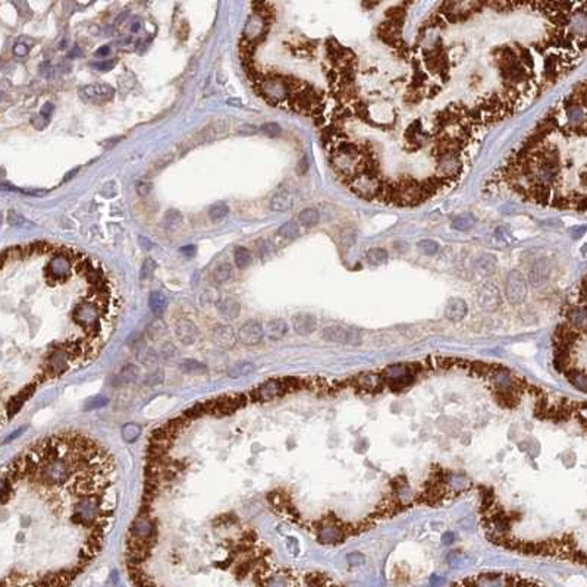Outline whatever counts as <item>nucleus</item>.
<instances>
[{"label": "nucleus", "instance_id": "obj_1", "mask_svg": "<svg viewBox=\"0 0 587 587\" xmlns=\"http://www.w3.org/2000/svg\"><path fill=\"white\" fill-rule=\"evenodd\" d=\"M300 84L284 76H266L259 82L260 94L272 105H282L298 90Z\"/></svg>", "mask_w": 587, "mask_h": 587}, {"label": "nucleus", "instance_id": "obj_2", "mask_svg": "<svg viewBox=\"0 0 587 587\" xmlns=\"http://www.w3.org/2000/svg\"><path fill=\"white\" fill-rule=\"evenodd\" d=\"M248 402V396L245 393H232V395H222L219 398L210 399L204 402L206 414L223 417L231 415L245 407Z\"/></svg>", "mask_w": 587, "mask_h": 587}, {"label": "nucleus", "instance_id": "obj_3", "mask_svg": "<svg viewBox=\"0 0 587 587\" xmlns=\"http://www.w3.org/2000/svg\"><path fill=\"white\" fill-rule=\"evenodd\" d=\"M321 338L327 342L333 344H342V345H358L361 342V333L360 330L348 326L333 324L327 326L321 332Z\"/></svg>", "mask_w": 587, "mask_h": 587}, {"label": "nucleus", "instance_id": "obj_4", "mask_svg": "<svg viewBox=\"0 0 587 587\" xmlns=\"http://www.w3.org/2000/svg\"><path fill=\"white\" fill-rule=\"evenodd\" d=\"M71 363L65 348L62 344H56L52 351L47 354L46 361H44V369H43V376L44 377H59L63 374L68 369V364Z\"/></svg>", "mask_w": 587, "mask_h": 587}, {"label": "nucleus", "instance_id": "obj_5", "mask_svg": "<svg viewBox=\"0 0 587 587\" xmlns=\"http://www.w3.org/2000/svg\"><path fill=\"white\" fill-rule=\"evenodd\" d=\"M288 393L286 382L284 379H270L249 392V398L254 402H267Z\"/></svg>", "mask_w": 587, "mask_h": 587}, {"label": "nucleus", "instance_id": "obj_6", "mask_svg": "<svg viewBox=\"0 0 587 587\" xmlns=\"http://www.w3.org/2000/svg\"><path fill=\"white\" fill-rule=\"evenodd\" d=\"M505 297L510 304L518 305L527 297V281L518 270H511L505 278Z\"/></svg>", "mask_w": 587, "mask_h": 587}, {"label": "nucleus", "instance_id": "obj_7", "mask_svg": "<svg viewBox=\"0 0 587 587\" xmlns=\"http://www.w3.org/2000/svg\"><path fill=\"white\" fill-rule=\"evenodd\" d=\"M476 302L484 311H496L502 304V297L498 286L492 282L480 285L476 292Z\"/></svg>", "mask_w": 587, "mask_h": 587}, {"label": "nucleus", "instance_id": "obj_8", "mask_svg": "<svg viewBox=\"0 0 587 587\" xmlns=\"http://www.w3.org/2000/svg\"><path fill=\"white\" fill-rule=\"evenodd\" d=\"M238 341L247 347L257 345L265 338V329L263 324L257 320H247L236 333Z\"/></svg>", "mask_w": 587, "mask_h": 587}, {"label": "nucleus", "instance_id": "obj_9", "mask_svg": "<svg viewBox=\"0 0 587 587\" xmlns=\"http://www.w3.org/2000/svg\"><path fill=\"white\" fill-rule=\"evenodd\" d=\"M113 89L107 84H90L81 89V97L90 103H105L113 99Z\"/></svg>", "mask_w": 587, "mask_h": 587}, {"label": "nucleus", "instance_id": "obj_10", "mask_svg": "<svg viewBox=\"0 0 587 587\" xmlns=\"http://www.w3.org/2000/svg\"><path fill=\"white\" fill-rule=\"evenodd\" d=\"M551 273H552V263H551V260L546 259V257L537 259V260L532 265V267H530V270H529V282H530V285L534 286V288L543 286V285L549 281Z\"/></svg>", "mask_w": 587, "mask_h": 587}, {"label": "nucleus", "instance_id": "obj_11", "mask_svg": "<svg viewBox=\"0 0 587 587\" xmlns=\"http://www.w3.org/2000/svg\"><path fill=\"white\" fill-rule=\"evenodd\" d=\"M129 534L140 540L156 542V527L153 521L148 518V514H140L138 518L134 520L129 529Z\"/></svg>", "mask_w": 587, "mask_h": 587}, {"label": "nucleus", "instance_id": "obj_12", "mask_svg": "<svg viewBox=\"0 0 587 587\" xmlns=\"http://www.w3.org/2000/svg\"><path fill=\"white\" fill-rule=\"evenodd\" d=\"M36 389H37V382H33V383L27 385L22 391H19L17 395H14V396L8 401V404H6V414H8V418H14V417L22 409V407L25 405V402L34 395Z\"/></svg>", "mask_w": 587, "mask_h": 587}, {"label": "nucleus", "instance_id": "obj_13", "mask_svg": "<svg viewBox=\"0 0 587 587\" xmlns=\"http://www.w3.org/2000/svg\"><path fill=\"white\" fill-rule=\"evenodd\" d=\"M175 333H177V338L184 345H191V344H194L197 341L198 329L190 319L181 317L175 323Z\"/></svg>", "mask_w": 587, "mask_h": 587}, {"label": "nucleus", "instance_id": "obj_14", "mask_svg": "<svg viewBox=\"0 0 587 587\" xmlns=\"http://www.w3.org/2000/svg\"><path fill=\"white\" fill-rule=\"evenodd\" d=\"M294 203H295V197H294L292 191L289 188L282 187L272 196V198L269 201V207L272 212L282 213V212L289 210L294 206Z\"/></svg>", "mask_w": 587, "mask_h": 587}, {"label": "nucleus", "instance_id": "obj_15", "mask_svg": "<svg viewBox=\"0 0 587 587\" xmlns=\"http://www.w3.org/2000/svg\"><path fill=\"white\" fill-rule=\"evenodd\" d=\"M292 327L301 337H308L317 329V319L310 313H298L292 317Z\"/></svg>", "mask_w": 587, "mask_h": 587}, {"label": "nucleus", "instance_id": "obj_16", "mask_svg": "<svg viewBox=\"0 0 587 587\" xmlns=\"http://www.w3.org/2000/svg\"><path fill=\"white\" fill-rule=\"evenodd\" d=\"M212 337H213V341L222 348H232L238 341L236 332L233 330L232 326H228V324L214 327Z\"/></svg>", "mask_w": 587, "mask_h": 587}, {"label": "nucleus", "instance_id": "obj_17", "mask_svg": "<svg viewBox=\"0 0 587 587\" xmlns=\"http://www.w3.org/2000/svg\"><path fill=\"white\" fill-rule=\"evenodd\" d=\"M467 311H468L467 302L460 297L449 298L446 305H445V317L449 321H454V323L461 321L467 316Z\"/></svg>", "mask_w": 587, "mask_h": 587}, {"label": "nucleus", "instance_id": "obj_18", "mask_svg": "<svg viewBox=\"0 0 587 587\" xmlns=\"http://www.w3.org/2000/svg\"><path fill=\"white\" fill-rule=\"evenodd\" d=\"M265 33H266V18H263V17L254 14L253 17L248 19V22H247L245 33H244V34H245V40H247V41H253V40H256L257 37L263 36Z\"/></svg>", "mask_w": 587, "mask_h": 587}, {"label": "nucleus", "instance_id": "obj_19", "mask_svg": "<svg viewBox=\"0 0 587 587\" xmlns=\"http://www.w3.org/2000/svg\"><path fill=\"white\" fill-rule=\"evenodd\" d=\"M263 329H265V335L269 339L278 341V339H282L285 337V335L288 333L289 327H288V323L284 319H272L263 326Z\"/></svg>", "mask_w": 587, "mask_h": 587}, {"label": "nucleus", "instance_id": "obj_20", "mask_svg": "<svg viewBox=\"0 0 587 587\" xmlns=\"http://www.w3.org/2000/svg\"><path fill=\"white\" fill-rule=\"evenodd\" d=\"M217 311L225 320H233L239 316L241 305L233 298H223L217 302Z\"/></svg>", "mask_w": 587, "mask_h": 587}, {"label": "nucleus", "instance_id": "obj_21", "mask_svg": "<svg viewBox=\"0 0 587 587\" xmlns=\"http://www.w3.org/2000/svg\"><path fill=\"white\" fill-rule=\"evenodd\" d=\"M498 267V259L493 254H481L477 260H476V270L479 275L481 276H489L492 275Z\"/></svg>", "mask_w": 587, "mask_h": 587}, {"label": "nucleus", "instance_id": "obj_22", "mask_svg": "<svg viewBox=\"0 0 587 587\" xmlns=\"http://www.w3.org/2000/svg\"><path fill=\"white\" fill-rule=\"evenodd\" d=\"M319 539L323 543H337L341 542L344 539V532L341 530V527L335 526V524H329L323 529H320L319 532Z\"/></svg>", "mask_w": 587, "mask_h": 587}, {"label": "nucleus", "instance_id": "obj_23", "mask_svg": "<svg viewBox=\"0 0 587 587\" xmlns=\"http://www.w3.org/2000/svg\"><path fill=\"white\" fill-rule=\"evenodd\" d=\"M233 276H235V273H233V267H232L229 263H222V265H219V266H217V267L213 270L212 279H213V282H214V284H217V285H223V284L231 282V281L233 279Z\"/></svg>", "mask_w": 587, "mask_h": 587}, {"label": "nucleus", "instance_id": "obj_24", "mask_svg": "<svg viewBox=\"0 0 587 587\" xmlns=\"http://www.w3.org/2000/svg\"><path fill=\"white\" fill-rule=\"evenodd\" d=\"M388 259H389L388 251L385 248H380V247L370 248V249H367V253H366V262L370 266H382V265L388 263Z\"/></svg>", "mask_w": 587, "mask_h": 587}, {"label": "nucleus", "instance_id": "obj_25", "mask_svg": "<svg viewBox=\"0 0 587 587\" xmlns=\"http://www.w3.org/2000/svg\"><path fill=\"white\" fill-rule=\"evenodd\" d=\"M319 220H320V214L313 207H307V209L301 210L298 214V223L304 228H313L319 223Z\"/></svg>", "mask_w": 587, "mask_h": 587}, {"label": "nucleus", "instance_id": "obj_26", "mask_svg": "<svg viewBox=\"0 0 587 587\" xmlns=\"http://www.w3.org/2000/svg\"><path fill=\"white\" fill-rule=\"evenodd\" d=\"M476 217L471 214V213H464V214H460V216H457L454 220H452V228L455 229V231H461V232H467V231H470V229H473L474 226H476Z\"/></svg>", "mask_w": 587, "mask_h": 587}, {"label": "nucleus", "instance_id": "obj_27", "mask_svg": "<svg viewBox=\"0 0 587 587\" xmlns=\"http://www.w3.org/2000/svg\"><path fill=\"white\" fill-rule=\"evenodd\" d=\"M166 304H167V300H166V297H164L161 292L153 291V292L150 294V297H148V307H150V310H151L154 314H160V313L166 308Z\"/></svg>", "mask_w": 587, "mask_h": 587}, {"label": "nucleus", "instance_id": "obj_28", "mask_svg": "<svg viewBox=\"0 0 587 587\" xmlns=\"http://www.w3.org/2000/svg\"><path fill=\"white\" fill-rule=\"evenodd\" d=\"M233 260L238 269H245L251 265V260H253V256H251L249 249L244 248V247H238L233 251Z\"/></svg>", "mask_w": 587, "mask_h": 587}, {"label": "nucleus", "instance_id": "obj_29", "mask_svg": "<svg viewBox=\"0 0 587 587\" xmlns=\"http://www.w3.org/2000/svg\"><path fill=\"white\" fill-rule=\"evenodd\" d=\"M254 372H256V366L253 363H239V364H235L233 367H231L228 374L232 379H238L241 376H247V374L254 373Z\"/></svg>", "mask_w": 587, "mask_h": 587}, {"label": "nucleus", "instance_id": "obj_30", "mask_svg": "<svg viewBox=\"0 0 587 587\" xmlns=\"http://www.w3.org/2000/svg\"><path fill=\"white\" fill-rule=\"evenodd\" d=\"M278 235L285 238V239H294L300 235V225L294 220L285 222L279 229H278Z\"/></svg>", "mask_w": 587, "mask_h": 587}, {"label": "nucleus", "instance_id": "obj_31", "mask_svg": "<svg viewBox=\"0 0 587 587\" xmlns=\"http://www.w3.org/2000/svg\"><path fill=\"white\" fill-rule=\"evenodd\" d=\"M181 370L187 374H204L207 373V367L196 360H184L181 363Z\"/></svg>", "mask_w": 587, "mask_h": 587}, {"label": "nucleus", "instance_id": "obj_32", "mask_svg": "<svg viewBox=\"0 0 587 587\" xmlns=\"http://www.w3.org/2000/svg\"><path fill=\"white\" fill-rule=\"evenodd\" d=\"M568 320H569V323H571V326H572L574 329L583 327L584 320H586L584 308H583V307H577V305L572 307V308L568 311Z\"/></svg>", "mask_w": 587, "mask_h": 587}, {"label": "nucleus", "instance_id": "obj_33", "mask_svg": "<svg viewBox=\"0 0 587 587\" xmlns=\"http://www.w3.org/2000/svg\"><path fill=\"white\" fill-rule=\"evenodd\" d=\"M184 217L178 210H167L164 217H163V223L167 229H177L178 226H181Z\"/></svg>", "mask_w": 587, "mask_h": 587}, {"label": "nucleus", "instance_id": "obj_34", "mask_svg": "<svg viewBox=\"0 0 587 587\" xmlns=\"http://www.w3.org/2000/svg\"><path fill=\"white\" fill-rule=\"evenodd\" d=\"M228 213H229V209H228V206H226L225 203H222V201H220V203H216V204L212 206L210 210H209V216H210V219L214 220V222L222 220L223 217L228 216Z\"/></svg>", "mask_w": 587, "mask_h": 587}, {"label": "nucleus", "instance_id": "obj_35", "mask_svg": "<svg viewBox=\"0 0 587 587\" xmlns=\"http://www.w3.org/2000/svg\"><path fill=\"white\" fill-rule=\"evenodd\" d=\"M568 379H569V382H571L575 388H578L581 392L586 391L587 377H586V374H584L583 372H580V370H572V372L568 373Z\"/></svg>", "mask_w": 587, "mask_h": 587}, {"label": "nucleus", "instance_id": "obj_36", "mask_svg": "<svg viewBox=\"0 0 587 587\" xmlns=\"http://www.w3.org/2000/svg\"><path fill=\"white\" fill-rule=\"evenodd\" d=\"M141 435V427L138 426V425H134V423H129V425H125L124 427H122V438L126 441V442H134V441H137V438Z\"/></svg>", "mask_w": 587, "mask_h": 587}, {"label": "nucleus", "instance_id": "obj_37", "mask_svg": "<svg viewBox=\"0 0 587 587\" xmlns=\"http://www.w3.org/2000/svg\"><path fill=\"white\" fill-rule=\"evenodd\" d=\"M418 249L426 256H435L439 251V244L433 239H423L418 242Z\"/></svg>", "mask_w": 587, "mask_h": 587}, {"label": "nucleus", "instance_id": "obj_38", "mask_svg": "<svg viewBox=\"0 0 587 587\" xmlns=\"http://www.w3.org/2000/svg\"><path fill=\"white\" fill-rule=\"evenodd\" d=\"M182 415H185L188 420L191 422V420H194V418H200V417H203V415H206V407H204V402H200V404H196V405H193V407H190Z\"/></svg>", "mask_w": 587, "mask_h": 587}, {"label": "nucleus", "instance_id": "obj_39", "mask_svg": "<svg viewBox=\"0 0 587 587\" xmlns=\"http://www.w3.org/2000/svg\"><path fill=\"white\" fill-rule=\"evenodd\" d=\"M156 270V263L153 259H145L142 266H141V281H147L153 276Z\"/></svg>", "mask_w": 587, "mask_h": 587}, {"label": "nucleus", "instance_id": "obj_40", "mask_svg": "<svg viewBox=\"0 0 587 587\" xmlns=\"http://www.w3.org/2000/svg\"><path fill=\"white\" fill-rule=\"evenodd\" d=\"M138 374H140L138 367L129 364V366H126V367L121 372V379H122L124 382H132L134 379L138 377Z\"/></svg>", "mask_w": 587, "mask_h": 587}, {"label": "nucleus", "instance_id": "obj_41", "mask_svg": "<svg viewBox=\"0 0 587 587\" xmlns=\"http://www.w3.org/2000/svg\"><path fill=\"white\" fill-rule=\"evenodd\" d=\"M107 402H109V399H107L106 396L97 395V396H93L91 399H89V401H87V404H86V409H87V411H89V409H97V408L105 407Z\"/></svg>", "mask_w": 587, "mask_h": 587}, {"label": "nucleus", "instance_id": "obj_42", "mask_svg": "<svg viewBox=\"0 0 587 587\" xmlns=\"http://www.w3.org/2000/svg\"><path fill=\"white\" fill-rule=\"evenodd\" d=\"M262 131L266 134V135H269V137H278L279 134H281V126L278 125V124H273V122H270V124H266V125H263L262 126Z\"/></svg>", "mask_w": 587, "mask_h": 587}, {"label": "nucleus", "instance_id": "obj_43", "mask_svg": "<svg viewBox=\"0 0 587 587\" xmlns=\"http://www.w3.org/2000/svg\"><path fill=\"white\" fill-rule=\"evenodd\" d=\"M177 354H178V351H177L175 345H172V344H164L161 347V356L164 358H174V357H177Z\"/></svg>", "mask_w": 587, "mask_h": 587}, {"label": "nucleus", "instance_id": "obj_44", "mask_svg": "<svg viewBox=\"0 0 587 587\" xmlns=\"http://www.w3.org/2000/svg\"><path fill=\"white\" fill-rule=\"evenodd\" d=\"M8 220H9L11 225H14V226H22V228L25 226L24 223H27L25 219H24L22 216H19L18 213H15V212H9Z\"/></svg>", "mask_w": 587, "mask_h": 587}, {"label": "nucleus", "instance_id": "obj_45", "mask_svg": "<svg viewBox=\"0 0 587 587\" xmlns=\"http://www.w3.org/2000/svg\"><path fill=\"white\" fill-rule=\"evenodd\" d=\"M28 52H30V47H28L27 44H24V43H18V44H15V47H14V53H15L17 56H19V57L27 56Z\"/></svg>", "mask_w": 587, "mask_h": 587}, {"label": "nucleus", "instance_id": "obj_46", "mask_svg": "<svg viewBox=\"0 0 587 587\" xmlns=\"http://www.w3.org/2000/svg\"><path fill=\"white\" fill-rule=\"evenodd\" d=\"M150 191H151V185H150L148 182H138V184H137V193H138L141 197L148 196Z\"/></svg>", "mask_w": 587, "mask_h": 587}, {"label": "nucleus", "instance_id": "obj_47", "mask_svg": "<svg viewBox=\"0 0 587 587\" xmlns=\"http://www.w3.org/2000/svg\"><path fill=\"white\" fill-rule=\"evenodd\" d=\"M348 562H350L351 565H361V564H364V556H363L361 553H358V552L350 553V555H348Z\"/></svg>", "mask_w": 587, "mask_h": 587}, {"label": "nucleus", "instance_id": "obj_48", "mask_svg": "<svg viewBox=\"0 0 587 587\" xmlns=\"http://www.w3.org/2000/svg\"><path fill=\"white\" fill-rule=\"evenodd\" d=\"M113 66H115V62H113V60H109V62H102V63H93V68H96L97 71H103V72L110 71Z\"/></svg>", "mask_w": 587, "mask_h": 587}, {"label": "nucleus", "instance_id": "obj_49", "mask_svg": "<svg viewBox=\"0 0 587 587\" xmlns=\"http://www.w3.org/2000/svg\"><path fill=\"white\" fill-rule=\"evenodd\" d=\"M163 380V373H156V374H153V376H150V379L145 382L147 385H154V383H159V382H161Z\"/></svg>", "mask_w": 587, "mask_h": 587}, {"label": "nucleus", "instance_id": "obj_50", "mask_svg": "<svg viewBox=\"0 0 587 587\" xmlns=\"http://www.w3.org/2000/svg\"><path fill=\"white\" fill-rule=\"evenodd\" d=\"M25 429H27V427H22V429H18L17 432H14L12 435H9V438H8V439L5 441V444H8V442H12L14 439H17V438H18L19 435H22V433L25 432Z\"/></svg>", "mask_w": 587, "mask_h": 587}, {"label": "nucleus", "instance_id": "obj_51", "mask_svg": "<svg viewBox=\"0 0 587 587\" xmlns=\"http://www.w3.org/2000/svg\"><path fill=\"white\" fill-rule=\"evenodd\" d=\"M107 53H109V47H105V49L97 50V56H100V54H107Z\"/></svg>", "mask_w": 587, "mask_h": 587}]
</instances>
